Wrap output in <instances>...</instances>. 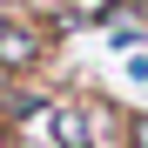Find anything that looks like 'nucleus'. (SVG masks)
Here are the masks:
<instances>
[{"label": "nucleus", "mask_w": 148, "mask_h": 148, "mask_svg": "<svg viewBox=\"0 0 148 148\" xmlns=\"http://www.w3.org/2000/svg\"><path fill=\"white\" fill-rule=\"evenodd\" d=\"M47 128H54V141H61V148H81V114H74V108H61Z\"/></svg>", "instance_id": "1"}, {"label": "nucleus", "mask_w": 148, "mask_h": 148, "mask_svg": "<svg viewBox=\"0 0 148 148\" xmlns=\"http://www.w3.org/2000/svg\"><path fill=\"white\" fill-rule=\"evenodd\" d=\"M135 148H148V114H141V121H135Z\"/></svg>", "instance_id": "3"}, {"label": "nucleus", "mask_w": 148, "mask_h": 148, "mask_svg": "<svg viewBox=\"0 0 148 148\" xmlns=\"http://www.w3.org/2000/svg\"><path fill=\"white\" fill-rule=\"evenodd\" d=\"M0 61H34V40L27 34H0Z\"/></svg>", "instance_id": "2"}]
</instances>
